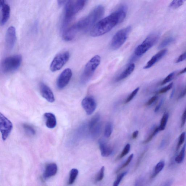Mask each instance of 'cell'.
I'll return each mask as SVG.
<instances>
[{"instance_id":"1","label":"cell","mask_w":186,"mask_h":186,"mask_svg":"<svg viewBox=\"0 0 186 186\" xmlns=\"http://www.w3.org/2000/svg\"><path fill=\"white\" fill-rule=\"evenodd\" d=\"M126 7L122 6L106 17L100 20L91 29V36L98 37L108 33L124 21L126 16Z\"/></svg>"},{"instance_id":"2","label":"cell","mask_w":186,"mask_h":186,"mask_svg":"<svg viewBox=\"0 0 186 186\" xmlns=\"http://www.w3.org/2000/svg\"><path fill=\"white\" fill-rule=\"evenodd\" d=\"M105 8L102 5H98L88 15L74 24L79 32L91 30L97 23L105 12Z\"/></svg>"},{"instance_id":"3","label":"cell","mask_w":186,"mask_h":186,"mask_svg":"<svg viewBox=\"0 0 186 186\" xmlns=\"http://www.w3.org/2000/svg\"><path fill=\"white\" fill-rule=\"evenodd\" d=\"M101 62V57L99 55H96L91 59L85 65L84 70L82 74L81 82L84 84L90 81L95 71L97 68L99 66Z\"/></svg>"},{"instance_id":"4","label":"cell","mask_w":186,"mask_h":186,"mask_svg":"<svg viewBox=\"0 0 186 186\" xmlns=\"http://www.w3.org/2000/svg\"><path fill=\"white\" fill-rule=\"evenodd\" d=\"M22 57L20 55H15L6 57L2 63L1 69L3 73H10L18 69L21 64Z\"/></svg>"},{"instance_id":"5","label":"cell","mask_w":186,"mask_h":186,"mask_svg":"<svg viewBox=\"0 0 186 186\" xmlns=\"http://www.w3.org/2000/svg\"><path fill=\"white\" fill-rule=\"evenodd\" d=\"M160 38L159 33H154L146 37L142 43L137 46L135 51V55L140 57L144 55L157 42Z\"/></svg>"},{"instance_id":"6","label":"cell","mask_w":186,"mask_h":186,"mask_svg":"<svg viewBox=\"0 0 186 186\" xmlns=\"http://www.w3.org/2000/svg\"><path fill=\"white\" fill-rule=\"evenodd\" d=\"M131 29V27L129 26L117 32L111 40V47L112 49L116 50L121 47L127 40Z\"/></svg>"},{"instance_id":"7","label":"cell","mask_w":186,"mask_h":186,"mask_svg":"<svg viewBox=\"0 0 186 186\" xmlns=\"http://www.w3.org/2000/svg\"><path fill=\"white\" fill-rule=\"evenodd\" d=\"M70 57V53L64 51L57 55L50 65V69L52 72H54L60 70L68 62Z\"/></svg>"},{"instance_id":"8","label":"cell","mask_w":186,"mask_h":186,"mask_svg":"<svg viewBox=\"0 0 186 186\" xmlns=\"http://www.w3.org/2000/svg\"><path fill=\"white\" fill-rule=\"evenodd\" d=\"M74 0H68L65 6L64 18H63L62 30L64 31L71 21L75 14L74 7Z\"/></svg>"},{"instance_id":"9","label":"cell","mask_w":186,"mask_h":186,"mask_svg":"<svg viewBox=\"0 0 186 186\" xmlns=\"http://www.w3.org/2000/svg\"><path fill=\"white\" fill-rule=\"evenodd\" d=\"M12 128V122L2 113H0V130L3 141L8 138Z\"/></svg>"},{"instance_id":"10","label":"cell","mask_w":186,"mask_h":186,"mask_svg":"<svg viewBox=\"0 0 186 186\" xmlns=\"http://www.w3.org/2000/svg\"><path fill=\"white\" fill-rule=\"evenodd\" d=\"M72 75V71L71 69L67 68L63 71L57 79V88L61 90L66 87L69 83Z\"/></svg>"},{"instance_id":"11","label":"cell","mask_w":186,"mask_h":186,"mask_svg":"<svg viewBox=\"0 0 186 186\" xmlns=\"http://www.w3.org/2000/svg\"><path fill=\"white\" fill-rule=\"evenodd\" d=\"M16 40V29L12 26L7 29L5 34V43L7 49L11 50L14 48Z\"/></svg>"},{"instance_id":"12","label":"cell","mask_w":186,"mask_h":186,"mask_svg":"<svg viewBox=\"0 0 186 186\" xmlns=\"http://www.w3.org/2000/svg\"><path fill=\"white\" fill-rule=\"evenodd\" d=\"M82 106L88 115H92L95 110L97 104L94 98L92 96H87L81 102Z\"/></svg>"},{"instance_id":"13","label":"cell","mask_w":186,"mask_h":186,"mask_svg":"<svg viewBox=\"0 0 186 186\" xmlns=\"http://www.w3.org/2000/svg\"><path fill=\"white\" fill-rule=\"evenodd\" d=\"M40 89L41 95L46 101L51 103L55 102V97L53 93L47 85L43 83H40Z\"/></svg>"},{"instance_id":"14","label":"cell","mask_w":186,"mask_h":186,"mask_svg":"<svg viewBox=\"0 0 186 186\" xmlns=\"http://www.w3.org/2000/svg\"><path fill=\"white\" fill-rule=\"evenodd\" d=\"M167 51H168V50L165 49L161 50L160 51L158 52L148 61L147 64L144 67V69H147L151 68L156 63L160 60L162 57L166 54Z\"/></svg>"},{"instance_id":"15","label":"cell","mask_w":186,"mask_h":186,"mask_svg":"<svg viewBox=\"0 0 186 186\" xmlns=\"http://www.w3.org/2000/svg\"><path fill=\"white\" fill-rule=\"evenodd\" d=\"M57 171V165L54 163L49 164L46 165L43 174V178L47 179L55 176Z\"/></svg>"},{"instance_id":"16","label":"cell","mask_w":186,"mask_h":186,"mask_svg":"<svg viewBox=\"0 0 186 186\" xmlns=\"http://www.w3.org/2000/svg\"><path fill=\"white\" fill-rule=\"evenodd\" d=\"M44 117L46 127L50 129H53L56 126L57 119L53 113L50 112L46 113H44Z\"/></svg>"},{"instance_id":"17","label":"cell","mask_w":186,"mask_h":186,"mask_svg":"<svg viewBox=\"0 0 186 186\" xmlns=\"http://www.w3.org/2000/svg\"><path fill=\"white\" fill-rule=\"evenodd\" d=\"M98 144L101 155L103 157H108L112 153V149L108 146L105 141L100 140L98 141Z\"/></svg>"},{"instance_id":"18","label":"cell","mask_w":186,"mask_h":186,"mask_svg":"<svg viewBox=\"0 0 186 186\" xmlns=\"http://www.w3.org/2000/svg\"><path fill=\"white\" fill-rule=\"evenodd\" d=\"M1 9H2V16L1 25V26H3L6 24L10 18V8L9 5L5 4Z\"/></svg>"},{"instance_id":"19","label":"cell","mask_w":186,"mask_h":186,"mask_svg":"<svg viewBox=\"0 0 186 186\" xmlns=\"http://www.w3.org/2000/svg\"><path fill=\"white\" fill-rule=\"evenodd\" d=\"M135 67V64L134 63L130 64L128 67L116 78V81L117 82L120 81L129 77L134 70Z\"/></svg>"},{"instance_id":"20","label":"cell","mask_w":186,"mask_h":186,"mask_svg":"<svg viewBox=\"0 0 186 186\" xmlns=\"http://www.w3.org/2000/svg\"><path fill=\"white\" fill-rule=\"evenodd\" d=\"M87 0H74V12L77 14L84 7Z\"/></svg>"},{"instance_id":"21","label":"cell","mask_w":186,"mask_h":186,"mask_svg":"<svg viewBox=\"0 0 186 186\" xmlns=\"http://www.w3.org/2000/svg\"><path fill=\"white\" fill-rule=\"evenodd\" d=\"M165 163L164 161H161L158 163L156 165L153 174L150 178L151 179L155 178L163 170L165 166Z\"/></svg>"},{"instance_id":"22","label":"cell","mask_w":186,"mask_h":186,"mask_svg":"<svg viewBox=\"0 0 186 186\" xmlns=\"http://www.w3.org/2000/svg\"><path fill=\"white\" fill-rule=\"evenodd\" d=\"M78 174H79V171L77 169H72L70 171L68 182L69 185L72 184L75 182Z\"/></svg>"},{"instance_id":"23","label":"cell","mask_w":186,"mask_h":186,"mask_svg":"<svg viewBox=\"0 0 186 186\" xmlns=\"http://www.w3.org/2000/svg\"><path fill=\"white\" fill-rule=\"evenodd\" d=\"M169 118L168 113L165 112L162 118L160 124L159 126L160 131H164L165 129Z\"/></svg>"},{"instance_id":"24","label":"cell","mask_w":186,"mask_h":186,"mask_svg":"<svg viewBox=\"0 0 186 186\" xmlns=\"http://www.w3.org/2000/svg\"><path fill=\"white\" fill-rule=\"evenodd\" d=\"M174 40L175 39L173 37H167V38L164 39L160 44L158 48L159 49H161V48L165 47V46L170 45L173 42H174Z\"/></svg>"},{"instance_id":"25","label":"cell","mask_w":186,"mask_h":186,"mask_svg":"<svg viewBox=\"0 0 186 186\" xmlns=\"http://www.w3.org/2000/svg\"><path fill=\"white\" fill-rule=\"evenodd\" d=\"M100 120V116L99 114L98 113L92 117L89 124V128L90 131L98 124Z\"/></svg>"},{"instance_id":"26","label":"cell","mask_w":186,"mask_h":186,"mask_svg":"<svg viewBox=\"0 0 186 186\" xmlns=\"http://www.w3.org/2000/svg\"><path fill=\"white\" fill-rule=\"evenodd\" d=\"M186 149V145L185 144L183 147V148L180 152L178 155L176 156L175 159L176 162L177 164H180L183 162L185 156V152Z\"/></svg>"},{"instance_id":"27","label":"cell","mask_w":186,"mask_h":186,"mask_svg":"<svg viewBox=\"0 0 186 186\" xmlns=\"http://www.w3.org/2000/svg\"><path fill=\"white\" fill-rule=\"evenodd\" d=\"M159 126H156L150 133L147 138L143 141V144H147V143L150 142L152 140V139L153 138V137L155 136V135L159 133Z\"/></svg>"},{"instance_id":"28","label":"cell","mask_w":186,"mask_h":186,"mask_svg":"<svg viewBox=\"0 0 186 186\" xmlns=\"http://www.w3.org/2000/svg\"><path fill=\"white\" fill-rule=\"evenodd\" d=\"M23 129L27 134L33 136L36 133L35 131L32 126L27 124H24L23 126Z\"/></svg>"},{"instance_id":"29","label":"cell","mask_w":186,"mask_h":186,"mask_svg":"<svg viewBox=\"0 0 186 186\" xmlns=\"http://www.w3.org/2000/svg\"><path fill=\"white\" fill-rule=\"evenodd\" d=\"M186 0H173L171 2L170 7L174 9L179 8L183 5Z\"/></svg>"},{"instance_id":"30","label":"cell","mask_w":186,"mask_h":186,"mask_svg":"<svg viewBox=\"0 0 186 186\" xmlns=\"http://www.w3.org/2000/svg\"><path fill=\"white\" fill-rule=\"evenodd\" d=\"M113 127L110 122H108L106 125L105 130V136L107 138L110 137L112 132Z\"/></svg>"},{"instance_id":"31","label":"cell","mask_w":186,"mask_h":186,"mask_svg":"<svg viewBox=\"0 0 186 186\" xmlns=\"http://www.w3.org/2000/svg\"><path fill=\"white\" fill-rule=\"evenodd\" d=\"M133 154H132L129 157H128L127 160L125 162L124 164H122L119 168L118 170L116 171V173L117 174L120 171H121L122 169H123L125 168H126V167H127L128 165L129 164V163H131L132 159H133Z\"/></svg>"},{"instance_id":"32","label":"cell","mask_w":186,"mask_h":186,"mask_svg":"<svg viewBox=\"0 0 186 186\" xmlns=\"http://www.w3.org/2000/svg\"><path fill=\"white\" fill-rule=\"evenodd\" d=\"M139 87H137V88H136L133 91L131 92V94L128 96L127 98H126L125 101V103L126 104L131 102V100L133 99L136 96V95L139 91Z\"/></svg>"},{"instance_id":"33","label":"cell","mask_w":186,"mask_h":186,"mask_svg":"<svg viewBox=\"0 0 186 186\" xmlns=\"http://www.w3.org/2000/svg\"><path fill=\"white\" fill-rule=\"evenodd\" d=\"M105 167L103 166L100 169L99 172L96 177L95 180L96 181H100L103 179L105 174Z\"/></svg>"},{"instance_id":"34","label":"cell","mask_w":186,"mask_h":186,"mask_svg":"<svg viewBox=\"0 0 186 186\" xmlns=\"http://www.w3.org/2000/svg\"><path fill=\"white\" fill-rule=\"evenodd\" d=\"M185 132H183L182 133L181 135H180L178 140V143L177 144V146L176 147V151H177L180 149V147L183 144L184 141H185Z\"/></svg>"},{"instance_id":"35","label":"cell","mask_w":186,"mask_h":186,"mask_svg":"<svg viewBox=\"0 0 186 186\" xmlns=\"http://www.w3.org/2000/svg\"><path fill=\"white\" fill-rule=\"evenodd\" d=\"M130 148H131V146H130V145L129 144H126L123 150H122L121 153L119 156L118 159H122V158L127 155L130 151Z\"/></svg>"},{"instance_id":"36","label":"cell","mask_w":186,"mask_h":186,"mask_svg":"<svg viewBox=\"0 0 186 186\" xmlns=\"http://www.w3.org/2000/svg\"><path fill=\"white\" fill-rule=\"evenodd\" d=\"M127 173L128 171H126V172L122 173L121 174L119 175L118 177L115 180L114 183H113V186H118L119 185L121 181H122V178L127 174Z\"/></svg>"},{"instance_id":"37","label":"cell","mask_w":186,"mask_h":186,"mask_svg":"<svg viewBox=\"0 0 186 186\" xmlns=\"http://www.w3.org/2000/svg\"><path fill=\"white\" fill-rule=\"evenodd\" d=\"M173 85H174V84L173 83H170V84H168V85H167V86H165L164 87H163L162 88L160 89V90L156 92V94H164V93H165V92L168 91L170 90L171 88H172V87L173 86Z\"/></svg>"},{"instance_id":"38","label":"cell","mask_w":186,"mask_h":186,"mask_svg":"<svg viewBox=\"0 0 186 186\" xmlns=\"http://www.w3.org/2000/svg\"><path fill=\"white\" fill-rule=\"evenodd\" d=\"M174 72H173L169 74L162 82L161 83V85H163L170 82L174 78Z\"/></svg>"},{"instance_id":"39","label":"cell","mask_w":186,"mask_h":186,"mask_svg":"<svg viewBox=\"0 0 186 186\" xmlns=\"http://www.w3.org/2000/svg\"><path fill=\"white\" fill-rule=\"evenodd\" d=\"M146 150H145L144 151H143V152H142V153L141 154L140 156H139V157L138 159H137V160L136 164L135 165V168L134 169L135 170H137V168H138L140 165V164L141 162V161H142L143 158V157H144V156L145 155V154H146Z\"/></svg>"},{"instance_id":"40","label":"cell","mask_w":186,"mask_h":186,"mask_svg":"<svg viewBox=\"0 0 186 186\" xmlns=\"http://www.w3.org/2000/svg\"><path fill=\"white\" fill-rule=\"evenodd\" d=\"M158 98V96L157 95H155L150 98L148 100V101L147 102L146 104V105L147 106H150L152 104H153L154 102L156 101V100H157Z\"/></svg>"},{"instance_id":"41","label":"cell","mask_w":186,"mask_h":186,"mask_svg":"<svg viewBox=\"0 0 186 186\" xmlns=\"http://www.w3.org/2000/svg\"><path fill=\"white\" fill-rule=\"evenodd\" d=\"M186 59V52L180 55L178 59H177L176 63H179L183 62Z\"/></svg>"},{"instance_id":"42","label":"cell","mask_w":186,"mask_h":186,"mask_svg":"<svg viewBox=\"0 0 186 186\" xmlns=\"http://www.w3.org/2000/svg\"><path fill=\"white\" fill-rule=\"evenodd\" d=\"M186 122V108L182 115L181 124V127L183 128Z\"/></svg>"},{"instance_id":"43","label":"cell","mask_w":186,"mask_h":186,"mask_svg":"<svg viewBox=\"0 0 186 186\" xmlns=\"http://www.w3.org/2000/svg\"><path fill=\"white\" fill-rule=\"evenodd\" d=\"M164 102V100L162 99L160 102H159V103L158 104V105H157V106L155 108V112H157L158 111H159L162 105Z\"/></svg>"},{"instance_id":"44","label":"cell","mask_w":186,"mask_h":186,"mask_svg":"<svg viewBox=\"0 0 186 186\" xmlns=\"http://www.w3.org/2000/svg\"><path fill=\"white\" fill-rule=\"evenodd\" d=\"M68 0H57V3L59 6H61L64 5Z\"/></svg>"},{"instance_id":"45","label":"cell","mask_w":186,"mask_h":186,"mask_svg":"<svg viewBox=\"0 0 186 186\" xmlns=\"http://www.w3.org/2000/svg\"><path fill=\"white\" fill-rule=\"evenodd\" d=\"M167 143V140L165 139H163L161 142L160 146V148L161 149H163L165 146H166Z\"/></svg>"},{"instance_id":"46","label":"cell","mask_w":186,"mask_h":186,"mask_svg":"<svg viewBox=\"0 0 186 186\" xmlns=\"http://www.w3.org/2000/svg\"><path fill=\"white\" fill-rule=\"evenodd\" d=\"M172 183L173 181L172 180H169L165 182L162 185L164 186H170L172 184Z\"/></svg>"},{"instance_id":"47","label":"cell","mask_w":186,"mask_h":186,"mask_svg":"<svg viewBox=\"0 0 186 186\" xmlns=\"http://www.w3.org/2000/svg\"><path fill=\"white\" fill-rule=\"evenodd\" d=\"M139 134V131H136L133 134V135H132V138L133 139H136L138 136Z\"/></svg>"},{"instance_id":"48","label":"cell","mask_w":186,"mask_h":186,"mask_svg":"<svg viewBox=\"0 0 186 186\" xmlns=\"http://www.w3.org/2000/svg\"><path fill=\"white\" fill-rule=\"evenodd\" d=\"M186 95V86L184 89V90L182 92L181 94L179 96V98H181L184 97Z\"/></svg>"},{"instance_id":"49","label":"cell","mask_w":186,"mask_h":186,"mask_svg":"<svg viewBox=\"0 0 186 186\" xmlns=\"http://www.w3.org/2000/svg\"><path fill=\"white\" fill-rule=\"evenodd\" d=\"M5 5V0H0V7H1V9Z\"/></svg>"},{"instance_id":"50","label":"cell","mask_w":186,"mask_h":186,"mask_svg":"<svg viewBox=\"0 0 186 186\" xmlns=\"http://www.w3.org/2000/svg\"><path fill=\"white\" fill-rule=\"evenodd\" d=\"M186 72V67L183 70H181V71H180L178 74L179 75H180V74H184Z\"/></svg>"},{"instance_id":"51","label":"cell","mask_w":186,"mask_h":186,"mask_svg":"<svg viewBox=\"0 0 186 186\" xmlns=\"http://www.w3.org/2000/svg\"><path fill=\"white\" fill-rule=\"evenodd\" d=\"M174 90L172 91V93H171V94L170 95V98H172L173 96H174Z\"/></svg>"}]
</instances>
